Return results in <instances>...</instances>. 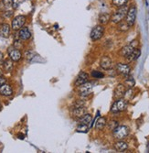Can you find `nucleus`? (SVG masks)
<instances>
[{
	"label": "nucleus",
	"instance_id": "f257e3e1",
	"mask_svg": "<svg viewBox=\"0 0 149 153\" xmlns=\"http://www.w3.org/2000/svg\"><path fill=\"white\" fill-rule=\"evenodd\" d=\"M127 11H128V7L126 6H123L119 7L114 14L113 16L111 17V20L115 23V24H118L120 23L121 21H123L124 19H125L126 17V14H127Z\"/></svg>",
	"mask_w": 149,
	"mask_h": 153
},
{
	"label": "nucleus",
	"instance_id": "f03ea898",
	"mask_svg": "<svg viewBox=\"0 0 149 153\" xmlns=\"http://www.w3.org/2000/svg\"><path fill=\"white\" fill-rule=\"evenodd\" d=\"M129 135V128L126 126H118L114 129V137L118 140H123Z\"/></svg>",
	"mask_w": 149,
	"mask_h": 153
},
{
	"label": "nucleus",
	"instance_id": "7ed1b4c3",
	"mask_svg": "<svg viewBox=\"0 0 149 153\" xmlns=\"http://www.w3.org/2000/svg\"><path fill=\"white\" fill-rule=\"evenodd\" d=\"M127 107V102L125 98H119L117 99L111 107V112L112 113H119L122 111H125Z\"/></svg>",
	"mask_w": 149,
	"mask_h": 153
},
{
	"label": "nucleus",
	"instance_id": "20e7f679",
	"mask_svg": "<svg viewBox=\"0 0 149 153\" xmlns=\"http://www.w3.org/2000/svg\"><path fill=\"white\" fill-rule=\"evenodd\" d=\"M103 34H104V27H103L102 25H97L91 31V39L93 41L99 40L103 38Z\"/></svg>",
	"mask_w": 149,
	"mask_h": 153
},
{
	"label": "nucleus",
	"instance_id": "39448f33",
	"mask_svg": "<svg viewBox=\"0 0 149 153\" xmlns=\"http://www.w3.org/2000/svg\"><path fill=\"white\" fill-rule=\"evenodd\" d=\"M136 14H137V9H136V7H135V6H132L130 8H128L125 19H126L127 24L130 27L134 26V24L135 22V19H136Z\"/></svg>",
	"mask_w": 149,
	"mask_h": 153
},
{
	"label": "nucleus",
	"instance_id": "423d86ee",
	"mask_svg": "<svg viewBox=\"0 0 149 153\" xmlns=\"http://www.w3.org/2000/svg\"><path fill=\"white\" fill-rule=\"evenodd\" d=\"M137 45H138L137 40H133L130 44L125 46L123 49L121 50V55H122L123 57H125V58H127V57L129 56V55H130L135 49H136Z\"/></svg>",
	"mask_w": 149,
	"mask_h": 153
},
{
	"label": "nucleus",
	"instance_id": "0eeeda50",
	"mask_svg": "<svg viewBox=\"0 0 149 153\" xmlns=\"http://www.w3.org/2000/svg\"><path fill=\"white\" fill-rule=\"evenodd\" d=\"M92 88H93L92 82H91L88 81V82H84L83 85H80V86H79L80 94L82 95V96H88L89 94H91Z\"/></svg>",
	"mask_w": 149,
	"mask_h": 153
},
{
	"label": "nucleus",
	"instance_id": "6e6552de",
	"mask_svg": "<svg viewBox=\"0 0 149 153\" xmlns=\"http://www.w3.org/2000/svg\"><path fill=\"white\" fill-rule=\"evenodd\" d=\"M25 22H26V17L25 16H22V15L17 16L14 19L12 20V25H11L12 30H19L21 27H23Z\"/></svg>",
	"mask_w": 149,
	"mask_h": 153
},
{
	"label": "nucleus",
	"instance_id": "1a4fd4ad",
	"mask_svg": "<svg viewBox=\"0 0 149 153\" xmlns=\"http://www.w3.org/2000/svg\"><path fill=\"white\" fill-rule=\"evenodd\" d=\"M8 55H9V58L13 62H18L22 58L21 51L18 49L15 48V47H10L8 49Z\"/></svg>",
	"mask_w": 149,
	"mask_h": 153
},
{
	"label": "nucleus",
	"instance_id": "9d476101",
	"mask_svg": "<svg viewBox=\"0 0 149 153\" xmlns=\"http://www.w3.org/2000/svg\"><path fill=\"white\" fill-rule=\"evenodd\" d=\"M116 71L122 75L128 76L131 73V67L129 64H126V63H117Z\"/></svg>",
	"mask_w": 149,
	"mask_h": 153
},
{
	"label": "nucleus",
	"instance_id": "9b49d317",
	"mask_svg": "<svg viewBox=\"0 0 149 153\" xmlns=\"http://www.w3.org/2000/svg\"><path fill=\"white\" fill-rule=\"evenodd\" d=\"M88 81H89V74L85 72H80L74 82V85L79 87L80 85H83L84 82H86Z\"/></svg>",
	"mask_w": 149,
	"mask_h": 153
},
{
	"label": "nucleus",
	"instance_id": "f8f14e48",
	"mask_svg": "<svg viewBox=\"0 0 149 153\" xmlns=\"http://www.w3.org/2000/svg\"><path fill=\"white\" fill-rule=\"evenodd\" d=\"M100 66L103 69V70H110L113 67V62L112 59L109 56H103L100 61Z\"/></svg>",
	"mask_w": 149,
	"mask_h": 153
},
{
	"label": "nucleus",
	"instance_id": "ddd939ff",
	"mask_svg": "<svg viewBox=\"0 0 149 153\" xmlns=\"http://www.w3.org/2000/svg\"><path fill=\"white\" fill-rule=\"evenodd\" d=\"M125 92H126V89H125V86L124 85H118L114 91V98H116V99L123 98V97L125 96Z\"/></svg>",
	"mask_w": 149,
	"mask_h": 153
},
{
	"label": "nucleus",
	"instance_id": "4468645a",
	"mask_svg": "<svg viewBox=\"0 0 149 153\" xmlns=\"http://www.w3.org/2000/svg\"><path fill=\"white\" fill-rule=\"evenodd\" d=\"M72 116L75 118H78V119L82 117H83L86 114V108H85L84 105L74 108V109H72Z\"/></svg>",
	"mask_w": 149,
	"mask_h": 153
},
{
	"label": "nucleus",
	"instance_id": "2eb2a0df",
	"mask_svg": "<svg viewBox=\"0 0 149 153\" xmlns=\"http://www.w3.org/2000/svg\"><path fill=\"white\" fill-rule=\"evenodd\" d=\"M31 37V32L30 31V30L28 27H21L18 32V38H20V39L22 40H28L30 39Z\"/></svg>",
	"mask_w": 149,
	"mask_h": 153
},
{
	"label": "nucleus",
	"instance_id": "dca6fc26",
	"mask_svg": "<svg viewBox=\"0 0 149 153\" xmlns=\"http://www.w3.org/2000/svg\"><path fill=\"white\" fill-rule=\"evenodd\" d=\"M11 29L8 24H2L0 25V36L2 38H8L10 36Z\"/></svg>",
	"mask_w": 149,
	"mask_h": 153
},
{
	"label": "nucleus",
	"instance_id": "f3484780",
	"mask_svg": "<svg viewBox=\"0 0 149 153\" xmlns=\"http://www.w3.org/2000/svg\"><path fill=\"white\" fill-rule=\"evenodd\" d=\"M13 94V89L9 85L4 83L2 86H0V94L3 96H10Z\"/></svg>",
	"mask_w": 149,
	"mask_h": 153
},
{
	"label": "nucleus",
	"instance_id": "a211bd4d",
	"mask_svg": "<svg viewBox=\"0 0 149 153\" xmlns=\"http://www.w3.org/2000/svg\"><path fill=\"white\" fill-rule=\"evenodd\" d=\"M114 149L118 152H124L125 150H126L128 149V145L126 142H125L123 140H119L114 143Z\"/></svg>",
	"mask_w": 149,
	"mask_h": 153
},
{
	"label": "nucleus",
	"instance_id": "6ab92c4d",
	"mask_svg": "<svg viewBox=\"0 0 149 153\" xmlns=\"http://www.w3.org/2000/svg\"><path fill=\"white\" fill-rule=\"evenodd\" d=\"M140 54H141V51L139 49H135L126 59L128 60V62H134V61L137 60L139 58Z\"/></svg>",
	"mask_w": 149,
	"mask_h": 153
},
{
	"label": "nucleus",
	"instance_id": "aec40b11",
	"mask_svg": "<svg viewBox=\"0 0 149 153\" xmlns=\"http://www.w3.org/2000/svg\"><path fill=\"white\" fill-rule=\"evenodd\" d=\"M106 124H107L106 118L105 117H100V118L97 119V121L95 123V128L98 130H102V129L104 128V127L106 126Z\"/></svg>",
	"mask_w": 149,
	"mask_h": 153
},
{
	"label": "nucleus",
	"instance_id": "412c9836",
	"mask_svg": "<svg viewBox=\"0 0 149 153\" xmlns=\"http://www.w3.org/2000/svg\"><path fill=\"white\" fill-rule=\"evenodd\" d=\"M110 19H111V16H110V14H108V13H103L99 17V21L102 25L107 24L110 21Z\"/></svg>",
	"mask_w": 149,
	"mask_h": 153
},
{
	"label": "nucleus",
	"instance_id": "4be33fe9",
	"mask_svg": "<svg viewBox=\"0 0 149 153\" xmlns=\"http://www.w3.org/2000/svg\"><path fill=\"white\" fill-rule=\"evenodd\" d=\"M91 119H92L91 115L85 114L83 117L79 118V124H85V125H88V126H89V125L91 124Z\"/></svg>",
	"mask_w": 149,
	"mask_h": 153
},
{
	"label": "nucleus",
	"instance_id": "5701e85b",
	"mask_svg": "<svg viewBox=\"0 0 149 153\" xmlns=\"http://www.w3.org/2000/svg\"><path fill=\"white\" fill-rule=\"evenodd\" d=\"M13 7L12 0H2V7L4 8V12L10 11Z\"/></svg>",
	"mask_w": 149,
	"mask_h": 153
},
{
	"label": "nucleus",
	"instance_id": "b1692460",
	"mask_svg": "<svg viewBox=\"0 0 149 153\" xmlns=\"http://www.w3.org/2000/svg\"><path fill=\"white\" fill-rule=\"evenodd\" d=\"M13 61L10 59H8V60H6L5 62H4V64H3V66H4V69L7 71V72H11L12 70H13V62H12Z\"/></svg>",
	"mask_w": 149,
	"mask_h": 153
},
{
	"label": "nucleus",
	"instance_id": "393cba45",
	"mask_svg": "<svg viewBox=\"0 0 149 153\" xmlns=\"http://www.w3.org/2000/svg\"><path fill=\"white\" fill-rule=\"evenodd\" d=\"M77 132H80V133H87L89 131V127L88 125H85V124H79V126L77 127V129H76Z\"/></svg>",
	"mask_w": 149,
	"mask_h": 153
},
{
	"label": "nucleus",
	"instance_id": "a878e982",
	"mask_svg": "<svg viewBox=\"0 0 149 153\" xmlns=\"http://www.w3.org/2000/svg\"><path fill=\"white\" fill-rule=\"evenodd\" d=\"M125 85L128 87V88H133L135 85V82H134V79L132 77V76H128L125 81Z\"/></svg>",
	"mask_w": 149,
	"mask_h": 153
},
{
	"label": "nucleus",
	"instance_id": "bb28decb",
	"mask_svg": "<svg viewBox=\"0 0 149 153\" xmlns=\"http://www.w3.org/2000/svg\"><path fill=\"white\" fill-rule=\"evenodd\" d=\"M118 24H119L118 29H119V30H121V31H126V30H128L130 29V26L127 24L126 21H125V22L121 21V22L118 23Z\"/></svg>",
	"mask_w": 149,
	"mask_h": 153
},
{
	"label": "nucleus",
	"instance_id": "cd10ccee",
	"mask_svg": "<svg viewBox=\"0 0 149 153\" xmlns=\"http://www.w3.org/2000/svg\"><path fill=\"white\" fill-rule=\"evenodd\" d=\"M128 0H113V5L117 7H121L123 6H125Z\"/></svg>",
	"mask_w": 149,
	"mask_h": 153
},
{
	"label": "nucleus",
	"instance_id": "c85d7f7f",
	"mask_svg": "<svg viewBox=\"0 0 149 153\" xmlns=\"http://www.w3.org/2000/svg\"><path fill=\"white\" fill-rule=\"evenodd\" d=\"M91 74V76L93 78H96V79H102V78L104 77V74L103 73L99 72V71H92Z\"/></svg>",
	"mask_w": 149,
	"mask_h": 153
},
{
	"label": "nucleus",
	"instance_id": "c756f323",
	"mask_svg": "<svg viewBox=\"0 0 149 153\" xmlns=\"http://www.w3.org/2000/svg\"><path fill=\"white\" fill-rule=\"evenodd\" d=\"M108 127H109V128L111 130H114L116 127H118V121L116 120H112L109 122V125H108Z\"/></svg>",
	"mask_w": 149,
	"mask_h": 153
},
{
	"label": "nucleus",
	"instance_id": "7c9ffc66",
	"mask_svg": "<svg viewBox=\"0 0 149 153\" xmlns=\"http://www.w3.org/2000/svg\"><path fill=\"white\" fill-rule=\"evenodd\" d=\"M25 1V0H12V3H13V7L14 8H17L23 2Z\"/></svg>",
	"mask_w": 149,
	"mask_h": 153
},
{
	"label": "nucleus",
	"instance_id": "2f4dec72",
	"mask_svg": "<svg viewBox=\"0 0 149 153\" xmlns=\"http://www.w3.org/2000/svg\"><path fill=\"white\" fill-rule=\"evenodd\" d=\"M6 82H7V79L4 76L0 75V86H2L4 83H6Z\"/></svg>",
	"mask_w": 149,
	"mask_h": 153
},
{
	"label": "nucleus",
	"instance_id": "473e14b6",
	"mask_svg": "<svg viewBox=\"0 0 149 153\" xmlns=\"http://www.w3.org/2000/svg\"><path fill=\"white\" fill-rule=\"evenodd\" d=\"M2 59H3V53L0 51V62L2 61Z\"/></svg>",
	"mask_w": 149,
	"mask_h": 153
},
{
	"label": "nucleus",
	"instance_id": "72a5a7b5",
	"mask_svg": "<svg viewBox=\"0 0 149 153\" xmlns=\"http://www.w3.org/2000/svg\"><path fill=\"white\" fill-rule=\"evenodd\" d=\"M1 108H2V105H1V104H0V110H1Z\"/></svg>",
	"mask_w": 149,
	"mask_h": 153
},
{
	"label": "nucleus",
	"instance_id": "f704fd0d",
	"mask_svg": "<svg viewBox=\"0 0 149 153\" xmlns=\"http://www.w3.org/2000/svg\"><path fill=\"white\" fill-rule=\"evenodd\" d=\"M0 75H1V71H0Z\"/></svg>",
	"mask_w": 149,
	"mask_h": 153
}]
</instances>
